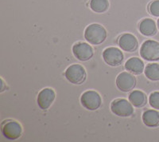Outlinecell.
<instances>
[{
	"mask_svg": "<svg viewBox=\"0 0 159 142\" xmlns=\"http://www.w3.org/2000/svg\"><path fill=\"white\" fill-rule=\"evenodd\" d=\"M107 34L103 26L99 24H91L88 26L84 31V38L92 45H99L103 43L106 38Z\"/></svg>",
	"mask_w": 159,
	"mask_h": 142,
	"instance_id": "6da1fadb",
	"label": "cell"
},
{
	"mask_svg": "<svg viewBox=\"0 0 159 142\" xmlns=\"http://www.w3.org/2000/svg\"><path fill=\"white\" fill-rule=\"evenodd\" d=\"M140 55L145 60L154 62L159 60V42L154 40H147L140 49Z\"/></svg>",
	"mask_w": 159,
	"mask_h": 142,
	"instance_id": "7a4b0ae2",
	"label": "cell"
},
{
	"mask_svg": "<svg viewBox=\"0 0 159 142\" xmlns=\"http://www.w3.org/2000/svg\"><path fill=\"white\" fill-rule=\"evenodd\" d=\"M65 76L70 83L74 85H80L87 78L85 69L79 64H73L65 70Z\"/></svg>",
	"mask_w": 159,
	"mask_h": 142,
	"instance_id": "3957f363",
	"label": "cell"
},
{
	"mask_svg": "<svg viewBox=\"0 0 159 142\" xmlns=\"http://www.w3.org/2000/svg\"><path fill=\"white\" fill-rule=\"evenodd\" d=\"M133 105L126 99H116L111 104V112L118 117H130L134 113Z\"/></svg>",
	"mask_w": 159,
	"mask_h": 142,
	"instance_id": "277c9868",
	"label": "cell"
},
{
	"mask_svg": "<svg viewBox=\"0 0 159 142\" xmlns=\"http://www.w3.org/2000/svg\"><path fill=\"white\" fill-rule=\"evenodd\" d=\"M80 102L85 109L91 111H94L101 106L102 99L100 95L97 92L89 90L82 94L80 97Z\"/></svg>",
	"mask_w": 159,
	"mask_h": 142,
	"instance_id": "5b68a950",
	"label": "cell"
},
{
	"mask_svg": "<svg viewBox=\"0 0 159 142\" xmlns=\"http://www.w3.org/2000/svg\"><path fill=\"white\" fill-rule=\"evenodd\" d=\"M2 133L8 140H17L22 133V126L15 121H7L2 125Z\"/></svg>",
	"mask_w": 159,
	"mask_h": 142,
	"instance_id": "8992f818",
	"label": "cell"
},
{
	"mask_svg": "<svg viewBox=\"0 0 159 142\" xmlns=\"http://www.w3.org/2000/svg\"><path fill=\"white\" fill-rule=\"evenodd\" d=\"M103 59L104 62L111 66H120L124 59L123 52L116 47H108L103 52Z\"/></svg>",
	"mask_w": 159,
	"mask_h": 142,
	"instance_id": "52a82bcc",
	"label": "cell"
},
{
	"mask_svg": "<svg viewBox=\"0 0 159 142\" xmlns=\"http://www.w3.org/2000/svg\"><path fill=\"white\" fill-rule=\"evenodd\" d=\"M116 86L123 92H129L136 86V78L131 73L122 72L116 78Z\"/></svg>",
	"mask_w": 159,
	"mask_h": 142,
	"instance_id": "ba28073f",
	"label": "cell"
},
{
	"mask_svg": "<svg viewBox=\"0 0 159 142\" xmlns=\"http://www.w3.org/2000/svg\"><path fill=\"white\" fill-rule=\"evenodd\" d=\"M72 53L80 61H89L94 54L92 46L85 42H78L72 46Z\"/></svg>",
	"mask_w": 159,
	"mask_h": 142,
	"instance_id": "9c48e42d",
	"label": "cell"
},
{
	"mask_svg": "<svg viewBox=\"0 0 159 142\" xmlns=\"http://www.w3.org/2000/svg\"><path fill=\"white\" fill-rule=\"evenodd\" d=\"M56 97V93L54 90L50 88H45L38 93V105L40 109L42 110H46L49 109L54 102Z\"/></svg>",
	"mask_w": 159,
	"mask_h": 142,
	"instance_id": "30bf717a",
	"label": "cell"
},
{
	"mask_svg": "<svg viewBox=\"0 0 159 142\" xmlns=\"http://www.w3.org/2000/svg\"><path fill=\"white\" fill-rule=\"evenodd\" d=\"M119 46L123 50L134 52L139 46L137 38L131 34H124L119 39Z\"/></svg>",
	"mask_w": 159,
	"mask_h": 142,
	"instance_id": "8fae6325",
	"label": "cell"
},
{
	"mask_svg": "<svg viewBox=\"0 0 159 142\" xmlns=\"http://www.w3.org/2000/svg\"><path fill=\"white\" fill-rule=\"evenodd\" d=\"M139 31L144 36L151 37L157 33V26L155 22L151 18H145L139 23Z\"/></svg>",
	"mask_w": 159,
	"mask_h": 142,
	"instance_id": "7c38bea8",
	"label": "cell"
},
{
	"mask_svg": "<svg viewBox=\"0 0 159 142\" xmlns=\"http://www.w3.org/2000/svg\"><path fill=\"white\" fill-rule=\"evenodd\" d=\"M143 121L147 127L155 128L159 126V112L154 109H148L143 114Z\"/></svg>",
	"mask_w": 159,
	"mask_h": 142,
	"instance_id": "4fadbf2b",
	"label": "cell"
},
{
	"mask_svg": "<svg viewBox=\"0 0 159 142\" xmlns=\"http://www.w3.org/2000/svg\"><path fill=\"white\" fill-rule=\"evenodd\" d=\"M125 68L127 71L134 74H140L144 70V63L139 58L133 57L126 62Z\"/></svg>",
	"mask_w": 159,
	"mask_h": 142,
	"instance_id": "5bb4252c",
	"label": "cell"
},
{
	"mask_svg": "<svg viewBox=\"0 0 159 142\" xmlns=\"http://www.w3.org/2000/svg\"><path fill=\"white\" fill-rule=\"evenodd\" d=\"M129 101L134 107L141 108L147 104V97L143 91L134 90L129 95Z\"/></svg>",
	"mask_w": 159,
	"mask_h": 142,
	"instance_id": "9a60e30c",
	"label": "cell"
},
{
	"mask_svg": "<svg viewBox=\"0 0 159 142\" xmlns=\"http://www.w3.org/2000/svg\"><path fill=\"white\" fill-rule=\"evenodd\" d=\"M145 75L151 81H159V64H148L145 69Z\"/></svg>",
	"mask_w": 159,
	"mask_h": 142,
	"instance_id": "2e32d148",
	"label": "cell"
},
{
	"mask_svg": "<svg viewBox=\"0 0 159 142\" xmlns=\"http://www.w3.org/2000/svg\"><path fill=\"white\" fill-rule=\"evenodd\" d=\"M108 7V0H90V8L94 12L103 13Z\"/></svg>",
	"mask_w": 159,
	"mask_h": 142,
	"instance_id": "e0dca14e",
	"label": "cell"
},
{
	"mask_svg": "<svg viewBox=\"0 0 159 142\" xmlns=\"http://www.w3.org/2000/svg\"><path fill=\"white\" fill-rule=\"evenodd\" d=\"M149 103L151 107L159 110V92H154L150 95Z\"/></svg>",
	"mask_w": 159,
	"mask_h": 142,
	"instance_id": "ac0fdd59",
	"label": "cell"
},
{
	"mask_svg": "<svg viewBox=\"0 0 159 142\" xmlns=\"http://www.w3.org/2000/svg\"><path fill=\"white\" fill-rule=\"evenodd\" d=\"M149 11L152 15L159 17V0H154L150 4Z\"/></svg>",
	"mask_w": 159,
	"mask_h": 142,
	"instance_id": "d6986e66",
	"label": "cell"
},
{
	"mask_svg": "<svg viewBox=\"0 0 159 142\" xmlns=\"http://www.w3.org/2000/svg\"><path fill=\"white\" fill-rule=\"evenodd\" d=\"M157 28H158V30H159V18L158 19H157Z\"/></svg>",
	"mask_w": 159,
	"mask_h": 142,
	"instance_id": "ffe728a7",
	"label": "cell"
}]
</instances>
